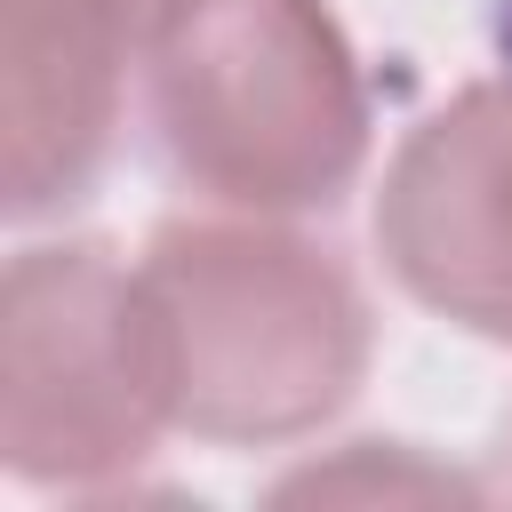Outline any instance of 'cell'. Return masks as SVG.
Here are the masks:
<instances>
[{
  "label": "cell",
  "mask_w": 512,
  "mask_h": 512,
  "mask_svg": "<svg viewBox=\"0 0 512 512\" xmlns=\"http://www.w3.org/2000/svg\"><path fill=\"white\" fill-rule=\"evenodd\" d=\"M368 224L400 296L512 344V80L432 104L384 160Z\"/></svg>",
  "instance_id": "obj_4"
},
{
  "label": "cell",
  "mask_w": 512,
  "mask_h": 512,
  "mask_svg": "<svg viewBox=\"0 0 512 512\" xmlns=\"http://www.w3.org/2000/svg\"><path fill=\"white\" fill-rule=\"evenodd\" d=\"M136 72L160 160L216 208L312 216L368 168V80L328 0H160Z\"/></svg>",
  "instance_id": "obj_2"
},
{
  "label": "cell",
  "mask_w": 512,
  "mask_h": 512,
  "mask_svg": "<svg viewBox=\"0 0 512 512\" xmlns=\"http://www.w3.org/2000/svg\"><path fill=\"white\" fill-rule=\"evenodd\" d=\"M152 8H160V0H152Z\"/></svg>",
  "instance_id": "obj_6"
},
{
  "label": "cell",
  "mask_w": 512,
  "mask_h": 512,
  "mask_svg": "<svg viewBox=\"0 0 512 512\" xmlns=\"http://www.w3.org/2000/svg\"><path fill=\"white\" fill-rule=\"evenodd\" d=\"M168 368V416L216 448L320 432L376 360L360 272L280 216H168L136 256Z\"/></svg>",
  "instance_id": "obj_1"
},
{
  "label": "cell",
  "mask_w": 512,
  "mask_h": 512,
  "mask_svg": "<svg viewBox=\"0 0 512 512\" xmlns=\"http://www.w3.org/2000/svg\"><path fill=\"white\" fill-rule=\"evenodd\" d=\"M144 24L152 0H0V208L16 224L64 216L104 184Z\"/></svg>",
  "instance_id": "obj_5"
},
{
  "label": "cell",
  "mask_w": 512,
  "mask_h": 512,
  "mask_svg": "<svg viewBox=\"0 0 512 512\" xmlns=\"http://www.w3.org/2000/svg\"><path fill=\"white\" fill-rule=\"evenodd\" d=\"M176 432L136 264L104 240H32L0 288V464L24 488H104Z\"/></svg>",
  "instance_id": "obj_3"
}]
</instances>
